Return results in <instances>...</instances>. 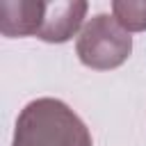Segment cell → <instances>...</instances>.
<instances>
[{
    "mask_svg": "<svg viewBox=\"0 0 146 146\" xmlns=\"http://www.w3.org/2000/svg\"><path fill=\"white\" fill-rule=\"evenodd\" d=\"M11 146H94L87 123L59 98L30 100L14 128Z\"/></svg>",
    "mask_w": 146,
    "mask_h": 146,
    "instance_id": "obj_1",
    "label": "cell"
},
{
    "mask_svg": "<svg viewBox=\"0 0 146 146\" xmlns=\"http://www.w3.org/2000/svg\"><path fill=\"white\" fill-rule=\"evenodd\" d=\"M78 59L94 71L119 68L132 52V36L112 14L91 16L75 41Z\"/></svg>",
    "mask_w": 146,
    "mask_h": 146,
    "instance_id": "obj_2",
    "label": "cell"
},
{
    "mask_svg": "<svg viewBox=\"0 0 146 146\" xmlns=\"http://www.w3.org/2000/svg\"><path fill=\"white\" fill-rule=\"evenodd\" d=\"M89 5L84 0H55L46 2V16L41 23V30L36 39L46 43H64L68 41L78 30H82V21Z\"/></svg>",
    "mask_w": 146,
    "mask_h": 146,
    "instance_id": "obj_3",
    "label": "cell"
},
{
    "mask_svg": "<svg viewBox=\"0 0 146 146\" xmlns=\"http://www.w3.org/2000/svg\"><path fill=\"white\" fill-rule=\"evenodd\" d=\"M43 16V0H0V32L5 36H36Z\"/></svg>",
    "mask_w": 146,
    "mask_h": 146,
    "instance_id": "obj_4",
    "label": "cell"
},
{
    "mask_svg": "<svg viewBox=\"0 0 146 146\" xmlns=\"http://www.w3.org/2000/svg\"><path fill=\"white\" fill-rule=\"evenodd\" d=\"M112 16L119 25L128 32H144L146 30V0H114Z\"/></svg>",
    "mask_w": 146,
    "mask_h": 146,
    "instance_id": "obj_5",
    "label": "cell"
}]
</instances>
